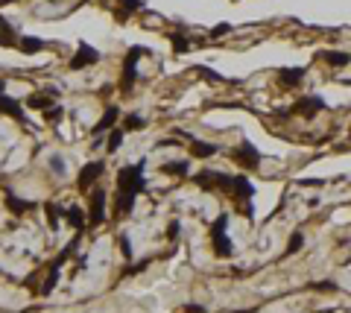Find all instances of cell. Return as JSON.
<instances>
[{
	"label": "cell",
	"instance_id": "obj_3",
	"mask_svg": "<svg viewBox=\"0 0 351 313\" xmlns=\"http://www.w3.org/2000/svg\"><path fill=\"white\" fill-rule=\"evenodd\" d=\"M105 173V161H91V164H85L79 170V187L85 190V187H91L100 176Z\"/></svg>",
	"mask_w": 351,
	"mask_h": 313
},
{
	"label": "cell",
	"instance_id": "obj_7",
	"mask_svg": "<svg viewBox=\"0 0 351 313\" xmlns=\"http://www.w3.org/2000/svg\"><path fill=\"white\" fill-rule=\"evenodd\" d=\"M132 205H135V193H126V190H120L117 193V202H114V214H129L132 211Z\"/></svg>",
	"mask_w": 351,
	"mask_h": 313
},
{
	"label": "cell",
	"instance_id": "obj_16",
	"mask_svg": "<svg viewBox=\"0 0 351 313\" xmlns=\"http://www.w3.org/2000/svg\"><path fill=\"white\" fill-rule=\"evenodd\" d=\"M123 126H126V129H143V126H147V120H143L140 115H132V117L123 120Z\"/></svg>",
	"mask_w": 351,
	"mask_h": 313
},
{
	"label": "cell",
	"instance_id": "obj_24",
	"mask_svg": "<svg viewBox=\"0 0 351 313\" xmlns=\"http://www.w3.org/2000/svg\"><path fill=\"white\" fill-rule=\"evenodd\" d=\"M231 33V26L228 23H220V26H214V35H228Z\"/></svg>",
	"mask_w": 351,
	"mask_h": 313
},
{
	"label": "cell",
	"instance_id": "obj_20",
	"mask_svg": "<svg viewBox=\"0 0 351 313\" xmlns=\"http://www.w3.org/2000/svg\"><path fill=\"white\" fill-rule=\"evenodd\" d=\"M26 105H30V108H47V105H50V100H47V97H30V100H26Z\"/></svg>",
	"mask_w": 351,
	"mask_h": 313
},
{
	"label": "cell",
	"instance_id": "obj_12",
	"mask_svg": "<svg viewBox=\"0 0 351 313\" xmlns=\"http://www.w3.org/2000/svg\"><path fill=\"white\" fill-rule=\"evenodd\" d=\"M18 47H21L23 53H38V50L44 47V41H41V38H21Z\"/></svg>",
	"mask_w": 351,
	"mask_h": 313
},
{
	"label": "cell",
	"instance_id": "obj_21",
	"mask_svg": "<svg viewBox=\"0 0 351 313\" xmlns=\"http://www.w3.org/2000/svg\"><path fill=\"white\" fill-rule=\"evenodd\" d=\"M9 208L15 211V214H23L30 205H26V202H21V199H9Z\"/></svg>",
	"mask_w": 351,
	"mask_h": 313
},
{
	"label": "cell",
	"instance_id": "obj_13",
	"mask_svg": "<svg viewBox=\"0 0 351 313\" xmlns=\"http://www.w3.org/2000/svg\"><path fill=\"white\" fill-rule=\"evenodd\" d=\"M214 152H217V147H211V144H193V155H199V158H208Z\"/></svg>",
	"mask_w": 351,
	"mask_h": 313
},
{
	"label": "cell",
	"instance_id": "obj_25",
	"mask_svg": "<svg viewBox=\"0 0 351 313\" xmlns=\"http://www.w3.org/2000/svg\"><path fill=\"white\" fill-rule=\"evenodd\" d=\"M6 3H12V0H0V6H6Z\"/></svg>",
	"mask_w": 351,
	"mask_h": 313
},
{
	"label": "cell",
	"instance_id": "obj_14",
	"mask_svg": "<svg viewBox=\"0 0 351 313\" xmlns=\"http://www.w3.org/2000/svg\"><path fill=\"white\" fill-rule=\"evenodd\" d=\"M322 59L331 62V65H348L351 56H345V53H322Z\"/></svg>",
	"mask_w": 351,
	"mask_h": 313
},
{
	"label": "cell",
	"instance_id": "obj_22",
	"mask_svg": "<svg viewBox=\"0 0 351 313\" xmlns=\"http://www.w3.org/2000/svg\"><path fill=\"white\" fill-rule=\"evenodd\" d=\"M302 243H304V237H302V234H296V237H290V246H287V249H290V252H299Z\"/></svg>",
	"mask_w": 351,
	"mask_h": 313
},
{
	"label": "cell",
	"instance_id": "obj_9",
	"mask_svg": "<svg viewBox=\"0 0 351 313\" xmlns=\"http://www.w3.org/2000/svg\"><path fill=\"white\" fill-rule=\"evenodd\" d=\"M319 108H322V100H319V97H304V100L296 103V111H299V115H310V111H319Z\"/></svg>",
	"mask_w": 351,
	"mask_h": 313
},
{
	"label": "cell",
	"instance_id": "obj_11",
	"mask_svg": "<svg viewBox=\"0 0 351 313\" xmlns=\"http://www.w3.org/2000/svg\"><path fill=\"white\" fill-rule=\"evenodd\" d=\"M302 79H304V70H302V68L281 70V76H278V82H281V85H299Z\"/></svg>",
	"mask_w": 351,
	"mask_h": 313
},
{
	"label": "cell",
	"instance_id": "obj_2",
	"mask_svg": "<svg viewBox=\"0 0 351 313\" xmlns=\"http://www.w3.org/2000/svg\"><path fill=\"white\" fill-rule=\"evenodd\" d=\"M225 222H228V217L222 214L220 220L214 222V229H211V237H214V252L222 258H228L231 255V240L225 237Z\"/></svg>",
	"mask_w": 351,
	"mask_h": 313
},
{
	"label": "cell",
	"instance_id": "obj_5",
	"mask_svg": "<svg viewBox=\"0 0 351 313\" xmlns=\"http://www.w3.org/2000/svg\"><path fill=\"white\" fill-rule=\"evenodd\" d=\"M97 59H100V53H97L94 47L82 44L79 50H76V56L70 59V68H73V70H79V68H88V65H94Z\"/></svg>",
	"mask_w": 351,
	"mask_h": 313
},
{
	"label": "cell",
	"instance_id": "obj_6",
	"mask_svg": "<svg viewBox=\"0 0 351 313\" xmlns=\"http://www.w3.org/2000/svg\"><path fill=\"white\" fill-rule=\"evenodd\" d=\"M105 220V193L103 190H94L91 196V225H100Z\"/></svg>",
	"mask_w": 351,
	"mask_h": 313
},
{
	"label": "cell",
	"instance_id": "obj_1",
	"mask_svg": "<svg viewBox=\"0 0 351 313\" xmlns=\"http://www.w3.org/2000/svg\"><path fill=\"white\" fill-rule=\"evenodd\" d=\"M140 164H132V167H123L120 176H117V187L120 190H126V193H138L140 187H143V179H140Z\"/></svg>",
	"mask_w": 351,
	"mask_h": 313
},
{
	"label": "cell",
	"instance_id": "obj_17",
	"mask_svg": "<svg viewBox=\"0 0 351 313\" xmlns=\"http://www.w3.org/2000/svg\"><path fill=\"white\" fill-rule=\"evenodd\" d=\"M120 144H123V132H111V135H108V152H117Z\"/></svg>",
	"mask_w": 351,
	"mask_h": 313
},
{
	"label": "cell",
	"instance_id": "obj_23",
	"mask_svg": "<svg viewBox=\"0 0 351 313\" xmlns=\"http://www.w3.org/2000/svg\"><path fill=\"white\" fill-rule=\"evenodd\" d=\"M123 6H126L129 12H135V9H143V0H120Z\"/></svg>",
	"mask_w": 351,
	"mask_h": 313
},
{
	"label": "cell",
	"instance_id": "obj_8",
	"mask_svg": "<svg viewBox=\"0 0 351 313\" xmlns=\"http://www.w3.org/2000/svg\"><path fill=\"white\" fill-rule=\"evenodd\" d=\"M0 111L3 115H12L15 120H23V111H21V105L15 103V100H9L6 94H0Z\"/></svg>",
	"mask_w": 351,
	"mask_h": 313
},
{
	"label": "cell",
	"instance_id": "obj_4",
	"mask_svg": "<svg viewBox=\"0 0 351 313\" xmlns=\"http://www.w3.org/2000/svg\"><path fill=\"white\" fill-rule=\"evenodd\" d=\"M234 158L240 161V167H257V164H260V152H257L252 144H240V147L234 150Z\"/></svg>",
	"mask_w": 351,
	"mask_h": 313
},
{
	"label": "cell",
	"instance_id": "obj_18",
	"mask_svg": "<svg viewBox=\"0 0 351 313\" xmlns=\"http://www.w3.org/2000/svg\"><path fill=\"white\" fill-rule=\"evenodd\" d=\"M65 217H68V220H70V222H73V225H76V229H79L82 222H85V214H82V211H79V208H70V211H68V214H65Z\"/></svg>",
	"mask_w": 351,
	"mask_h": 313
},
{
	"label": "cell",
	"instance_id": "obj_19",
	"mask_svg": "<svg viewBox=\"0 0 351 313\" xmlns=\"http://www.w3.org/2000/svg\"><path fill=\"white\" fill-rule=\"evenodd\" d=\"M164 170H167V173H175V176H185V173H187V164H185V161H179V164L170 161L167 167H164Z\"/></svg>",
	"mask_w": 351,
	"mask_h": 313
},
{
	"label": "cell",
	"instance_id": "obj_10",
	"mask_svg": "<svg viewBox=\"0 0 351 313\" xmlns=\"http://www.w3.org/2000/svg\"><path fill=\"white\" fill-rule=\"evenodd\" d=\"M117 115H120V111H117L114 105H111V108L105 111V117H103V120H100V123L94 126V135H103L105 129H111V126H114V123H117Z\"/></svg>",
	"mask_w": 351,
	"mask_h": 313
},
{
	"label": "cell",
	"instance_id": "obj_26",
	"mask_svg": "<svg viewBox=\"0 0 351 313\" xmlns=\"http://www.w3.org/2000/svg\"><path fill=\"white\" fill-rule=\"evenodd\" d=\"M0 94H3V82H0Z\"/></svg>",
	"mask_w": 351,
	"mask_h": 313
},
{
	"label": "cell",
	"instance_id": "obj_15",
	"mask_svg": "<svg viewBox=\"0 0 351 313\" xmlns=\"http://www.w3.org/2000/svg\"><path fill=\"white\" fill-rule=\"evenodd\" d=\"M173 50L175 53H187V50H190V41H187L185 35H173Z\"/></svg>",
	"mask_w": 351,
	"mask_h": 313
}]
</instances>
